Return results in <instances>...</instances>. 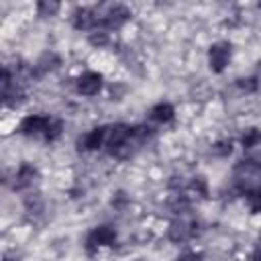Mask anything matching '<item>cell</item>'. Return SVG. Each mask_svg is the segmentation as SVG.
<instances>
[{"mask_svg": "<svg viewBox=\"0 0 261 261\" xmlns=\"http://www.w3.org/2000/svg\"><path fill=\"white\" fill-rule=\"evenodd\" d=\"M232 141L230 139H220V141H216L212 147H210V153L214 155V157H220V159H224V157H228L230 153H232Z\"/></svg>", "mask_w": 261, "mask_h": 261, "instance_id": "cell-19", "label": "cell"}, {"mask_svg": "<svg viewBox=\"0 0 261 261\" xmlns=\"http://www.w3.org/2000/svg\"><path fill=\"white\" fill-rule=\"evenodd\" d=\"M100 24L98 6H77L71 12V27L75 31H96Z\"/></svg>", "mask_w": 261, "mask_h": 261, "instance_id": "cell-5", "label": "cell"}, {"mask_svg": "<svg viewBox=\"0 0 261 261\" xmlns=\"http://www.w3.org/2000/svg\"><path fill=\"white\" fill-rule=\"evenodd\" d=\"M59 12V2L55 0H39L37 2V14L47 18V16H55Z\"/></svg>", "mask_w": 261, "mask_h": 261, "instance_id": "cell-20", "label": "cell"}, {"mask_svg": "<svg viewBox=\"0 0 261 261\" xmlns=\"http://www.w3.org/2000/svg\"><path fill=\"white\" fill-rule=\"evenodd\" d=\"M114 208H122L124 204H128V196H126V192H122V190H118L116 194H112V202H110Z\"/></svg>", "mask_w": 261, "mask_h": 261, "instance_id": "cell-22", "label": "cell"}, {"mask_svg": "<svg viewBox=\"0 0 261 261\" xmlns=\"http://www.w3.org/2000/svg\"><path fill=\"white\" fill-rule=\"evenodd\" d=\"M188 190L192 192V194H196L198 198H208V181L202 177V175H198V177H192L190 181H188Z\"/></svg>", "mask_w": 261, "mask_h": 261, "instance_id": "cell-18", "label": "cell"}, {"mask_svg": "<svg viewBox=\"0 0 261 261\" xmlns=\"http://www.w3.org/2000/svg\"><path fill=\"white\" fill-rule=\"evenodd\" d=\"M102 86H104V75L98 73V71H92V69L90 71H84V73H80L75 77V90H77V94L88 96V98L100 94Z\"/></svg>", "mask_w": 261, "mask_h": 261, "instance_id": "cell-7", "label": "cell"}, {"mask_svg": "<svg viewBox=\"0 0 261 261\" xmlns=\"http://www.w3.org/2000/svg\"><path fill=\"white\" fill-rule=\"evenodd\" d=\"M39 177V169L33 165V163H20L18 169L14 171V181H12V188L14 190H27L31 188Z\"/></svg>", "mask_w": 261, "mask_h": 261, "instance_id": "cell-10", "label": "cell"}, {"mask_svg": "<svg viewBox=\"0 0 261 261\" xmlns=\"http://www.w3.org/2000/svg\"><path fill=\"white\" fill-rule=\"evenodd\" d=\"M116 241H118V230L114 224H98L86 234L84 249L88 255H96L102 247H114Z\"/></svg>", "mask_w": 261, "mask_h": 261, "instance_id": "cell-2", "label": "cell"}, {"mask_svg": "<svg viewBox=\"0 0 261 261\" xmlns=\"http://www.w3.org/2000/svg\"><path fill=\"white\" fill-rule=\"evenodd\" d=\"M149 118L153 122H157V124H167V122H171L175 118V108L169 102H157L155 106H151Z\"/></svg>", "mask_w": 261, "mask_h": 261, "instance_id": "cell-11", "label": "cell"}, {"mask_svg": "<svg viewBox=\"0 0 261 261\" xmlns=\"http://www.w3.org/2000/svg\"><path fill=\"white\" fill-rule=\"evenodd\" d=\"M59 63H61V59H59L55 53H45V55H43V57L33 65L31 73H33L35 77H43V75H47L49 71L57 69V67H59Z\"/></svg>", "mask_w": 261, "mask_h": 261, "instance_id": "cell-12", "label": "cell"}, {"mask_svg": "<svg viewBox=\"0 0 261 261\" xmlns=\"http://www.w3.org/2000/svg\"><path fill=\"white\" fill-rule=\"evenodd\" d=\"M51 122V116L49 114H29L20 120L18 124V133L24 135V137H43L47 126Z\"/></svg>", "mask_w": 261, "mask_h": 261, "instance_id": "cell-8", "label": "cell"}, {"mask_svg": "<svg viewBox=\"0 0 261 261\" xmlns=\"http://www.w3.org/2000/svg\"><path fill=\"white\" fill-rule=\"evenodd\" d=\"M106 135H108V126H94V128H90L88 133H84L77 139V149L80 151H86V153L98 151L100 147H104Z\"/></svg>", "mask_w": 261, "mask_h": 261, "instance_id": "cell-9", "label": "cell"}, {"mask_svg": "<svg viewBox=\"0 0 261 261\" xmlns=\"http://www.w3.org/2000/svg\"><path fill=\"white\" fill-rule=\"evenodd\" d=\"M243 196H245V202H247V208L251 210V214H261V188L249 190Z\"/></svg>", "mask_w": 261, "mask_h": 261, "instance_id": "cell-15", "label": "cell"}, {"mask_svg": "<svg viewBox=\"0 0 261 261\" xmlns=\"http://www.w3.org/2000/svg\"><path fill=\"white\" fill-rule=\"evenodd\" d=\"M4 261H12V259H8V257H6V259H4Z\"/></svg>", "mask_w": 261, "mask_h": 261, "instance_id": "cell-25", "label": "cell"}, {"mask_svg": "<svg viewBox=\"0 0 261 261\" xmlns=\"http://www.w3.org/2000/svg\"><path fill=\"white\" fill-rule=\"evenodd\" d=\"M200 224L198 222H188V220H184V218H177V220H173L171 224H169V228H167V239L171 241V243H175V245H184V243H188V241H192L196 234H198V228Z\"/></svg>", "mask_w": 261, "mask_h": 261, "instance_id": "cell-6", "label": "cell"}, {"mask_svg": "<svg viewBox=\"0 0 261 261\" xmlns=\"http://www.w3.org/2000/svg\"><path fill=\"white\" fill-rule=\"evenodd\" d=\"M259 143H261V128L259 126H249L243 130V135H241V147L243 149H247V151L255 149Z\"/></svg>", "mask_w": 261, "mask_h": 261, "instance_id": "cell-13", "label": "cell"}, {"mask_svg": "<svg viewBox=\"0 0 261 261\" xmlns=\"http://www.w3.org/2000/svg\"><path fill=\"white\" fill-rule=\"evenodd\" d=\"M167 206L175 212V214H181V212H186L188 208H190V198L184 194V192H173V196H169V200H167Z\"/></svg>", "mask_w": 261, "mask_h": 261, "instance_id": "cell-14", "label": "cell"}, {"mask_svg": "<svg viewBox=\"0 0 261 261\" xmlns=\"http://www.w3.org/2000/svg\"><path fill=\"white\" fill-rule=\"evenodd\" d=\"M175 261H204V255L198 253V251H186V253H181Z\"/></svg>", "mask_w": 261, "mask_h": 261, "instance_id": "cell-23", "label": "cell"}, {"mask_svg": "<svg viewBox=\"0 0 261 261\" xmlns=\"http://www.w3.org/2000/svg\"><path fill=\"white\" fill-rule=\"evenodd\" d=\"M234 84L243 94H255L259 90V86H261V80L257 75H249V77H239Z\"/></svg>", "mask_w": 261, "mask_h": 261, "instance_id": "cell-16", "label": "cell"}, {"mask_svg": "<svg viewBox=\"0 0 261 261\" xmlns=\"http://www.w3.org/2000/svg\"><path fill=\"white\" fill-rule=\"evenodd\" d=\"M232 179L243 194L249 190L261 188V161L253 157L237 161V165L232 167Z\"/></svg>", "mask_w": 261, "mask_h": 261, "instance_id": "cell-1", "label": "cell"}, {"mask_svg": "<svg viewBox=\"0 0 261 261\" xmlns=\"http://www.w3.org/2000/svg\"><path fill=\"white\" fill-rule=\"evenodd\" d=\"M88 43L92 45V47H106L108 43H110V37H108V31H104V29H96V31H92V33H88Z\"/></svg>", "mask_w": 261, "mask_h": 261, "instance_id": "cell-21", "label": "cell"}, {"mask_svg": "<svg viewBox=\"0 0 261 261\" xmlns=\"http://www.w3.org/2000/svg\"><path fill=\"white\" fill-rule=\"evenodd\" d=\"M61 133H63V120L51 116V122H49V126H47V130H45L43 139H45L47 143H55V141L61 137Z\"/></svg>", "mask_w": 261, "mask_h": 261, "instance_id": "cell-17", "label": "cell"}, {"mask_svg": "<svg viewBox=\"0 0 261 261\" xmlns=\"http://www.w3.org/2000/svg\"><path fill=\"white\" fill-rule=\"evenodd\" d=\"M130 16H133V12H130L128 6H124V4H110L104 10H100V24H98V29L118 31L120 27H124L130 20Z\"/></svg>", "mask_w": 261, "mask_h": 261, "instance_id": "cell-3", "label": "cell"}, {"mask_svg": "<svg viewBox=\"0 0 261 261\" xmlns=\"http://www.w3.org/2000/svg\"><path fill=\"white\" fill-rule=\"evenodd\" d=\"M251 261H261V245H257L255 251L251 253Z\"/></svg>", "mask_w": 261, "mask_h": 261, "instance_id": "cell-24", "label": "cell"}, {"mask_svg": "<svg viewBox=\"0 0 261 261\" xmlns=\"http://www.w3.org/2000/svg\"><path fill=\"white\" fill-rule=\"evenodd\" d=\"M232 57V45L228 41H216L208 47V67L212 73H222Z\"/></svg>", "mask_w": 261, "mask_h": 261, "instance_id": "cell-4", "label": "cell"}]
</instances>
